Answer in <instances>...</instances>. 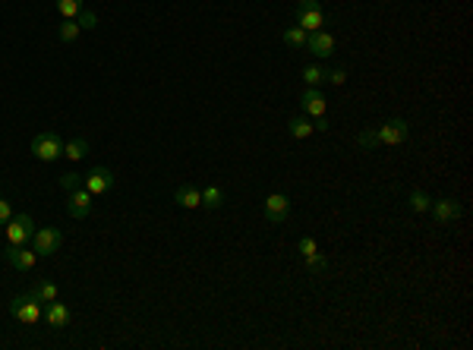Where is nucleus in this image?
<instances>
[{
	"label": "nucleus",
	"instance_id": "f257e3e1",
	"mask_svg": "<svg viewBox=\"0 0 473 350\" xmlns=\"http://www.w3.org/2000/svg\"><path fill=\"white\" fill-rule=\"evenodd\" d=\"M10 315L23 325H38L44 319V303H38L32 294H19L10 300Z\"/></svg>",
	"mask_w": 473,
	"mask_h": 350
},
{
	"label": "nucleus",
	"instance_id": "f03ea898",
	"mask_svg": "<svg viewBox=\"0 0 473 350\" xmlns=\"http://www.w3.org/2000/svg\"><path fill=\"white\" fill-rule=\"evenodd\" d=\"M294 13H297V25H300L306 35L325 29V10H322L319 0H300Z\"/></svg>",
	"mask_w": 473,
	"mask_h": 350
},
{
	"label": "nucleus",
	"instance_id": "7ed1b4c3",
	"mask_svg": "<svg viewBox=\"0 0 473 350\" xmlns=\"http://www.w3.org/2000/svg\"><path fill=\"white\" fill-rule=\"evenodd\" d=\"M32 155L38 161H44V164H54L57 158H64V139H60V133H54V130L38 133L32 139Z\"/></svg>",
	"mask_w": 473,
	"mask_h": 350
},
{
	"label": "nucleus",
	"instance_id": "20e7f679",
	"mask_svg": "<svg viewBox=\"0 0 473 350\" xmlns=\"http://www.w3.org/2000/svg\"><path fill=\"white\" fill-rule=\"evenodd\" d=\"M6 243L10 246H29L32 243V234H35V221H32V215H13L10 221H6Z\"/></svg>",
	"mask_w": 473,
	"mask_h": 350
},
{
	"label": "nucleus",
	"instance_id": "39448f33",
	"mask_svg": "<svg viewBox=\"0 0 473 350\" xmlns=\"http://www.w3.org/2000/svg\"><path fill=\"white\" fill-rule=\"evenodd\" d=\"M376 136H378V145H388V149H397V145H404V143H407L410 126H407V120L391 117V120H385L382 126H376Z\"/></svg>",
	"mask_w": 473,
	"mask_h": 350
},
{
	"label": "nucleus",
	"instance_id": "423d86ee",
	"mask_svg": "<svg viewBox=\"0 0 473 350\" xmlns=\"http://www.w3.org/2000/svg\"><path fill=\"white\" fill-rule=\"evenodd\" d=\"M60 243H64V234L57 231V227H38L35 234H32V250L38 253V259L42 255H54L60 250Z\"/></svg>",
	"mask_w": 473,
	"mask_h": 350
},
{
	"label": "nucleus",
	"instance_id": "0eeeda50",
	"mask_svg": "<svg viewBox=\"0 0 473 350\" xmlns=\"http://www.w3.org/2000/svg\"><path fill=\"white\" fill-rule=\"evenodd\" d=\"M114 183H117V177H114L111 167H92V171L83 177V186L92 193V196H104V193H111Z\"/></svg>",
	"mask_w": 473,
	"mask_h": 350
},
{
	"label": "nucleus",
	"instance_id": "6e6552de",
	"mask_svg": "<svg viewBox=\"0 0 473 350\" xmlns=\"http://www.w3.org/2000/svg\"><path fill=\"white\" fill-rule=\"evenodd\" d=\"M429 212H432V218H436V224L448 227V224H455V221L461 218V212H464V208H461V202H457V199L445 196V199H432Z\"/></svg>",
	"mask_w": 473,
	"mask_h": 350
},
{
	"label": "nucleus",
	"instance_id": "1a4fd4ad",
	"mask_svg": "<svg viewBox=\"0 0 473 350\" xmlns=\"http://www.w3.org/2000/svg\"><path fill=\"white\" fill-rule=\"evenodd\" d=\"M92 193L85 190V186H79V190H70V196H66V215L70 218H89L92 215Z\"/></svg>",
	"mask_w": 473,
	"mask_h": 350
},
{
	"label": "nucleus",
	"instance_id": "9d476101",
	"mask_svg": "<svg viewBox=\"0 0 473 350\" xmlns=\"http://www.w3.org/2000/svg\"><path fill=\"white\" fill-rule=\"evenodd\" d=\"M287 215H290V199L284 196V193H272V196L265 199V221L281 227L284 221H287Z\"/></svg>",
	"mask_w": 473,
	"mask_h": 350
},
{
	"label": "nucleus",
	"instance_id": "9b49d317",
	"mask_svg": "<svg viewBox=\"0 0 473 350\" xmlns=\"http://www.w3.org/2000/svg\"><path fill=\"white\" fill-rule=\"evenodd\" d=\"M6 262H10L16 272H32L38 265V253L32 246H10L6 250Z\"/></svg>",
	"mask_w": 473,
	"mask_h": 350
},
{
	"label": "nucleus",
	"instance_id": "f8f14e48",
	"mask_svg": "<svg viewBox=\"0 0 473 350\" xmlns=\"http://www.w3.org/2000/svg\"><path fill=\"white\" fill-rule=\"evenodd\" d=\"M306 51L313 54V57L325 60V57H331V54H335V38H331L325 29H322V32H313V35H306Z\"/></svg>",
	"mask_w": 473,
	"mask_h": 350
},
{
	"label": "nucleus",
	"instance_id": "ddd939ff",
	"mask_svg": "<svg viewBox=\"0 0 473 350\" xmlns=\"http://www.w3.org/2000/svg\"><path fill=\"white\" fill-rule=\"evenodd\" d=\"M70 319H73V313H70L66 303H60V300L44 303V322L51 328H66V325H70Z\"/></svg>",
	"mask_w": 473,
	"mask_h": 350
},
{
	"label": "nucleus",
	"instance_id": "4468645a",
	"mask_svg": "<svg viewBox=\"0 0 473 350\" xmlns=\"http://www.w3.org/2000/svg\"><path fill=\"white\" fill-rule=\"evenodd\" d=\"M300 104H303V114H309V117H325V114H328V101H325V95H322L319 89L303 92Z\"/></svg>",
	"mask_w": 473,
	"mask_h": 350
},
{
	"label": "nucleus",
	"instance_id": "2eb2a0df",
	"mask_svg": "<svg viewBox=\"0 0 473 350\" xmlns=\"http://www.w3.org/2000/svg\"><path fill=\"white\" fill-rule=\"evenodd\" d=\"M174 202H177L180 208H199L202 205V190L184 183V186H177V190H174Z\"/></svg>",
	"mask_w": 473,
	"mask_h": 350
},
{
	"label": "nucleus",
	"instance_id": "dca6fc26",
	"mask_svg": "<svg viewBox=\"0 0 473 350\" xmlns=\"http://www.w3.org/2000/svg\"><path fill=\"white\" fill-rule=\"evenodd\" d=\"M29 294L38 303H51V300L60 297V291H57V284H54V281H35V284L29 287Z\"/></svg>",
	"mask_w": 473,
	"mask_h": 350
},
{
	"label": "nucleus",
	"instance_id": "f3484780",
	"mask_svg": "<svg viewBox=\"0 0 473 350\" xmlns=\"http://www.w3.org/2000/svg\"><path fill=\"white\" fill-rule=\"evenodd\" d=\"M287 133H290L294 139H309V136L316 133V126L309 123L306 117H290V120H287Z\"/></svg>",
	"mask_w": 473,
	"mask_h": 350
},
{
	"label": "nucleus",
	"instance_id": "a211bd4d",
	"mask_svg": "<svg viewBox=\"0 0 473 350\" xmlns=\"http://www.w3.org/2000/svg\"><path fill=\"white\" fill-rule=\"evenodd\" d=\"M281 42L287 44V48H294V51H303V48H306V32H303L300 25H290V29L281 32Z\"/></svg>",
	"mask_w": 473,
	"mask_h": 350
},
{
	"label": "nucleus",
	"instance_id": "6ab92c4d",
	"mask_svg": "<svg viewBox=\"0 0 473 350\" xmlns=\"http://www.w3.org/2000/svg\"><path fill=\"white\" fill-rule=\"evenodd\" d=\"M85 155H89V143H85V139H70V143H64V158L73 161V164L83 161Z\"/></svg>",
	"mask_w": 473,
	"mask_h": 350
},
{
	"label": "nucleus",
	"instance_id": "aec40b11",
	"mask_svg": "<svg viewBox=\"0 0 473 350\" xmlns=\"http://www.w3.org/2000/svg\"><path fill=\"white\" fill-rule=\"evenodd\" d=\"M224 205V190L221 186H205L202 190V208H208V212H215V208Z\"/></svg>",
	"mask_w": 473,
	"mask_h": 350
},
{
	"label": "nucleus",
	"instance_id": "412c9836",
	"mask_svg": "<svg viewBox=\"0 0 473 350\" xmlns=\"http://www.w3.org/2000/svg\"><path fill=\"white\" fill-rule=\"evenodd\" d=\"M303 83H306L309 89H319V85L325 83V66H319V64L303 66Z\"/></svg>",
	"mask_w": 473,
	"mask_h": 350
},
{
	"label": "nucleus",
	"instance_id": "4be33fe9",
	"mask_svg": "<svg viewBox=\"0 0 473 350\" xmlns=\"http://www.w3.org/2000/svg\"><path fill=\"white\" fill-rule=\"evenodd\" d=\"M54 10L64 19H76L83 13V0H54Z\"/></svg>",
	"mask_w": 473,
	"mask_h": 350
},
{
	"label": "nucleus",
	"instance_id": "5701e85b",
	"mask_svg": "<svg viewBox=\"0 0 473 350\" xmlns=\"http://www.w3.org/2000/svg\"><path fill=\"white\" fill-rule=\"evenodd\" d=\"M79 32H83V25H79L76 19H64V25L57 29V35H60V42H64V44H73L79 38Z\"/></svg>",
	"mask_w": 473,
	"mask_h": 350
},
{
	"label": "nucleus",
	"instance_id": "b1692460",
	"mask_svg": "<svg viewBox=\"0 0 473 350\" xmlns=\"http://www.w3.org/2000/svg\"><path fill=\"white\" fill-rule=\"evenodd\" d=\"M407 205H410V208H414V212H429L432 199H429V196H426V193H423V190H414V193H410V196H407Z\"/></svg>",
	"mask_w": 473,
	"mask_h": 350
},
{
	"label": "nucleus",
	"instance_id": "393cba45",
	"mask_svg": "<svg viewBox=\"0 0 473 350\" xmlns=\"http://www.w3.org/2000/svg\"><path fill=\"white\" fill-rule=\"evenodd\" d=\"M303 262H306V272H309V274H322V272H325V268H328V259H325V255H322V253L309 255V259H303Z\"/></svg>",
	"mask_w": 473,
	"mask_h": 350
},
{
	"label": "nucleus",
	"instance_id": "a878e982",
	"mask_svg": "<svg viewBox=\"0 0 473 350\" xmlns=\"http://www.w3.org/2000/svg\"><path fill=\"white\" fill-rule=\"evenodd\" d=\"M297 250H300L303 259H309V255H316V253H319V246H316V240H313V237H300Z\"/></svg>",
	"mask_w": 473,
	"mask_h": 350
},
{
	"label": "nucleus",
	"instance_id": "bb28decb",
	"mask_svg": "<svg viewBox=\"0 0 473 350\" xmlns=\"http://www.w3.org/2000/svg\"><path fill=\"white\" fill-rule=\"evenodd\" d=\"M60 186H64L66 193L79 190V186H83V177H79V174H60Z\"/></svg>",
	"mask_w": 473,
	"mask_h": 350
},
{
	"label": "nucleus",
	"instance_id": "cd10ccee",
	"mask_svg": "<svg viewBox=\"0 0 473 350\" xmlns=\"http://www.w3.org/2000/svg\"><path fill=\"white\" fill-rule=\"evenodd\" d=\"M357 145H360V149H376V145H378V136H376V130H366V133H360V136H357Z\"/></svg>",
	"mask_w": 473,
	"mask_h": 350
},
{
	"label": "nucleus",
	"instance_id": "c85d7f7f",
	"mask_svg": "<svg viewBox=\"0 0 473 350\" xmlns=\"http://www.w3.org/2000/svg\"><path fill=\"white\" fill-rule=\"evenodd\" d=\"M76 23L83 25V29H95V25H98V16H95V13H89V10H83L76 16Z\"/></svg>",
	"mask_w": 473,
	"mask_h": 350
},
{
	"label": "nucleus",
	"instance_id": "c756f323",
	"mask_svg": "<svg viewBox=\"0 0 473 350\" xmlns=\"http://www.w3.org/2000/svg\"><path fill=\"white\" fill-rule=\"evenodd\" d=\"M325 83L344 85V83H347V73H344V70H325Z\"/></svg>",
	"mask_w": 473,
	"mask_h": 350
},
{
	"label": "nucleus",
	"instance_id": "7c9ffc66",
	"mask_svg": "<svg viewBox=\"0 0 473 350\" xmlns=\"http://www.w3.org/2000/svg\"><path fill=\"white\" fill-rule=\"evenodd\" d=\"M10 218H13V205H10V202H6L4 196H0V227H4Z\"/></svg>",
	"mask_w": 473,
	"mask_h": 350
}]
</instances>
